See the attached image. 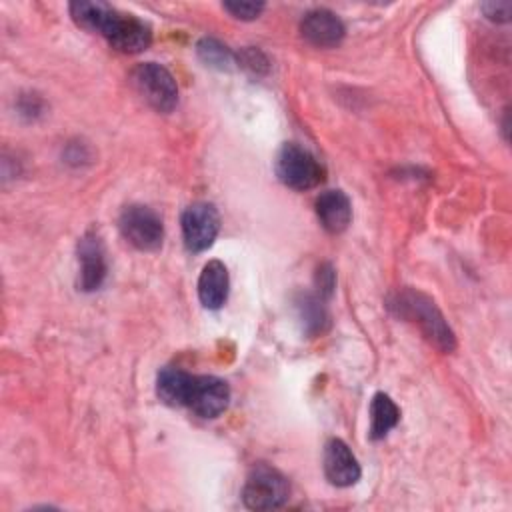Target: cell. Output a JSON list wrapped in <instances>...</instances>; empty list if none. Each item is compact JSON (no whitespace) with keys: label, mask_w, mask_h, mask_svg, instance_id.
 Listing matches in <instances>:
<instances>
[{"label":"cell","mask_w":512,"mask_h":512,"mask_svg":"<svg viewBox=\"0 0 512 512\" xmlns=\"http://www.w3.org/2000/svg\"><path fill=\"white\" fill-rule=\"evenodd\" d=\"M388 308L396 316L418 324L424 338L430 344H434L438 350L452 352L456 348L454 332L430 296L412 288H404L390 296Z\"/></svg>","instance_id":"cell-1"},{"label":"cell","mask_w":512,"mask_h":512,"mask_svg":"<svg viewBox=\"0 0 512 512\" xmlns=\"http://www.w3.org/2000/svg\"><path fill=\"white\" fill-rule=\"evenodd\" d=\"M276 176L294 190H310L324 182L326 170L318 158L296 142H286L276 154Z\"/></svg>","instance_id":"cell-2"},{"label":"cell","mask_w":512,"mask_h":512,"mask_svg":"<svg viewBox=\"0 0 512 512\" xmlns=\"http://www.w3.org/2000/svg\"><path fill=\"white\" fill-rule=\"evenodd\" d=\"M288 494L290 486L286 476L264 462L252 466L242 488V500L250 510L280 508L286 504Z\"/></svg>","instance_id":"cell-3"},{"label":"cell","mask_w":512,"mask_h":512,"mask_svg":"<svg viewBox=\"0 0 512 512\" xmlns=\"http://www.w3.org/2000/svg\"><path fill=\"white\" fill-rule=\"evenodd\" d=\"M118 228L134 248L144 252L158 250L164 238L160 216L144 204L126 206L118 218Z\"/></svg>","instance_id":"cell-4"},{"label":"cell","mask_w":512,"mask_h":512,"mask_svg":"<svg viewBox=\"0 0 512 512\" xmlns=\"http://www.w3.org/2000/svg\"><path fill=\"white\" fill-rule=\"evenodd\" d=\"M132 82L138 94L158 112H170L178 102L176 80L162 64H140L132 74Z\"/></svg>","instance_id":"cell-5"},{"label":"cell","mask_w":512,"mask_h":512,"mask_svg":"<svg viewBox=\"0 0 512 512\" xmlns=\"http://www.w3.org/2000/svg\"><path fill=\"white\" fill-rule=\"evenodd\" d=\"M100 34L108 40V44L112 48L126 52V54L142 52L144 48H148V44L152 40L150 26L144 20L136 18L134 14L120 12L116 8H112Z\"/></svg>","instance_id":"cell-6"},{"label":"cell","mask_w":512,"mask_h":512,"mask_svg":"<svg viewBox=\"0 0 512 512\" xmlns=\"http://www.w3.org/2000/svg\"><path fill=\"white\" fill-rule=\"evenodd\" d=\"M184 246L190 252H202L210 248L220 230L218 210L208 202L190 204L180 218Z\"/></svg>","instance_id":"cell-7"},{"label":"cell","mask_w":512,"mask_h":512,"mask_svg":"<svg viewBox=\"0 0 512 512\" xmlns=\"http://www.w3.org/2000/svg\"><path fill=\"white\" fill-rule=\"evenodd\" d=\"M230 400V388L222 378L216 376H194L186 408L200 418L220 416Z\"/></svg>","instance_id":"cell-8"},{"label":"cell","mask_w":512,"mask_h":512,"mask_svg":"<svg viewBox=\"0 0 512 512\" xmlns=\"http://www.w3.org/2000/svg\"><path fill=\"white\" fill-rule=\"evenodd\" d=\"M78 288L84 292L98 290L106 278V254L102 240L94 232H86L78 242Z\"/></svg>","instance_id":"cell-9"},{"label":"cell","mask_w":512,"mask_h":512,"mask_svg":"<svg viewBox=\"0 0 512 512\" xmlns=\"http://www.w3.org/2000/svg\"><path fill=\"white\" fill-rule=\"evenodd\" d=\"M302 36L320 48L338 46L344 38V24L342 20L328 8H314L304 14L300 22Z\"/></svg>","instance_id":"cell-10"},{"label":"cell","mask_w":512,"mask_h":512,"mask_svg":"<svg viewBox=\"0 0 512 512\" xmlns=\"http://www.w3.org/2000/svg\"><path fill=\"white\" fill-rule=\"evenodd\" d=\"M324 474L334 486H352L360 478V464L340 438H332L324 448Z\"/></svg>","instance_id":"cell-11"},{"label":"cell","mask_w":512,"mask_h":512,"mask_svg":"<svg viewBox=\"0 0 512 512\" xmlns=\"http://www.w3.org/2000/svg\"><path fill=\"white\" fill-rule=\"evenodd\" d=\"M316 214L324 230L338 234L346 230L352 220L350 198L342 190H326L316 198Z\"/></svg>","instance_id":"cell-12"},{"label":"cell","mask_w":512,"mask_h":512,"mask_svg":"<svg viewBox=\"0 0 512 512\" xmlns=\"http://www.w3.org/2000/svg\"><path fill=\"white\" fill-rule=\"evenodd\" d=\"M228 270L220 260H210L198 278V298L202 306L216 310L220 308L228 298Z\"/></svg>","instance_id":"cell-13"},{"label":"cell","mask_w":512,"mask_h":512,"mask_svg":"<svg viewBox=\"0 0 512 512\" xmlns=\"http://www.w3.org/2000/svg\"><path fill=\"white\" fill-rule=\"evenodd\" d=\"M194 376L180 368H162L156 378V394L168 406H186Z\"/></svg>","instance_id":"cell-14"},{"label":"cell","mask_w":512,"mask_h":512,"mask_svg":"<svg viewBox=\"0 0 512 512\" xmlns=\"http://www.w3.org/2000/svg\"><path fill=\"white\" fill-rule=\"evenodd\" d=\"M398 420H400V410L394 404V400L384 392L374 394L370 402V438L372 440L384 438L398 424Z\"/></svg>","instance_id":"cell-15"},{"label":"cell","mask_w":512,"mask_h":512,"mask_svg":"<svg viewBox=\"0 0 512 512\" xmlns=\"http://www.w3.org/2000/svg\"><path fill=\"white\" fill-rule=\"evenodd\" d=\"M112 12V6L106 2H94V0H78L70 4V16L78 26L90 32H102L108 16Z\"/></svg>","instance_id":"cell-16"},{"label":"cell","mask_w":512,"mask_h":512,"mask_svg":"<svg viewBox=\"0 0 512 512\" xmlns=\"http://www.w3.org/2000/svg\"><path fill=\"white\" fill-rule=\"evenodd\" d=\"M198 56L208 66H214V68H220V70H226L234 64L232 52L222 42H218L216 38H202L198 42Z\"/></svg>","instance_id":"cell-17"},{"label":"cell","mask_w":512,"mask_h":512,"mask_svg":"<svg viewBox=\"0 0 512 512\" xmlns=\"http://www.w3.org/2000/svg\"><path fill=\"white\" fill-rule=\"evenodd\" d=\"M298 308H300V316L306 324V328L310 332H322V324L328 322V314L322 306V300L314 298V296H304L300 302H298Z\"/></svg>","instance_id":"cell-18"},{"label":"cell","mask_w":512,"mask_h":512,"mask_svg":"<svg viewBox=\"0 0 512 512\" xmlns=\"http://www.w3.org/2000/svg\"><path fill=\"white\" fill-rule=\"evenodd\" d=\"M222 8L240 20H254L264 10V4L262 2H224Z\"/></svg>","instance_id":"cell-19"},{"label":"cell","mask_w":512,"mask_h":512,"mask_svg":"<svg viewBox=\"0 0 512 512\" xmlns=\"http://www.w3.org/2000/svg\"><path fill=\"white\" fill-rule=\"evenodd\" d=\"M482 10L484 14L490 18V20H496V22H506L510 18V2H486L482 4Z\"/></svg>","instance_id":"cell-20"},{"label":"cell","mask_w":512,"mask_h":512,"mask_svg":"<svg viewBox=\"0 0 512 512\" xmlns=\"http://www.w3.org/2000/svg\"><path fill=\"white\" fill-rule=\"evenodd\" d=\"M316 282H318L320 294H324V296H330V294H332V288H334V272H332V268H330L328 264L318 270Z\"/></svg>","instance_id":"cell-21"}]
</instances>
